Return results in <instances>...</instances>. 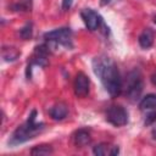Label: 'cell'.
Instances as JSON below:
<instances>
[{
	"mask_svg": "<svg viewBox=\"0 0 156 156\" xmlns=\"http://www.w3.org/2000/svg\"><path fill=\"white\" fill-rule=\"evenodd\" d=\"M93 69L94 73L100 78L106 91L112 98H116L122 93L123 80L119 76L117 65L111 57L106 55L96 56L93 60Z\"/></svg>",
	"mask_w": 156,
	"mask_h": 156,
	"instance_id": "1",
	"label": "cell"
},
{
	"mask_svg": "<svg viewBox=\"0 0 156 156\" xmlns=\"http://www.w3.org/2000/svg\"><path fill=\"white\" fill-rule=\"evenodd\" d=\"M35 117H37V111L33 110L28 117V119L18 126L16 128V130L12 133L10 140H9V144L10 145H17V144H22L32 138H34L38 133H40L43 129H44V123H38L35 122Z\"/></svg>",
	"mask_w": 156,
	"mask_h": 156,
	"instance_id": "2",
	"label": "cell"
},
{
	"mask_svg": "<svg viewBox=\"0 0 156 156\" xmlns=\"http://www.w3.org/2000/svg\"><path fill=\"white\" fill-rule=\"evenodd\" d=\"M143 87H144L143 76H141V72L136 68L130 71L127 74L126 80L123 82L124 93L130 100H136L140 96V94L143 91Z\"/></svg>",
	"mask_w": 156,
	"mask_h": 156,
	"instance_id": "3",
	"label": "cell"
},
{
	"mask_svg": "<svg viewBox=\"0 0 156 156\" xmlns=\"http://www.w3.org/2000/svg\"><path fill=\"white\" fill-rule=\"evenodd\" d=\"M106 121L115 127H122L128 123V112L121 105H111L106 110Z\"/></svg>",
	"mask_w": 156,
	"mask_h": 156,
	"instance_id": "4",
	"label": "cell"
},
{
	"mask_svg": "<svg viewBox=\"0 0 156 156\" xmlns=\"http://www.w3.org/2000/svg\"><path fill=\"white\" fill-rule=\"evenodd\" d=\"M44 39L48 41H52L67 48H72V30L67 27H62V28H57L54 29L51 32H48L44 34Z\"/></svg>",
	"mask_w": 156,
	"mask_h": 156,
	"instance_id": "5",
	"label": "cell"
},
{
	"mask_svg": "<svg viewBox=\"0 0 156 156\" xmlns=\"http://www.w3.org/2000/svg\"><path fill=\"white\" fill-rule=\"evenodd\" d=\"M48 54H49V46L48 45H39L35 48L33 56L30 57V62L27 67V78L30 77V69L32 66H40L45 67L48 65Z\"/></svg>",
	"mask_w": 156,
	"mask_h": 156,
	"instance_id": "6",
	"label": "cell"
},
{
	"mask_svg": "<svg viewBox=\"0 0 156 156\" xmlns=\"http://www.w3.org/2000/svg\"><path fill=\"white\" fill-rule=\"evenodd\" d=\"M80 17L89 30H96L101 24H104L101 16L93 9H83L80 11Z\"/></svg>",
	"mask_w": 156,
	"mask_h": 156,
	"instance_id": "7",
	"label": "cell"
},
{
	"mask_svg": "<svg viewBox=\"0 0 156 156\" xmlns=\"http://www.w3.org/2000/svg\"><path fill=\"white\" fill-rule=\"evenodd\" d=\"M73 88H74V94L78 98H84L89 94V89H90V80L89 77L83 73V72H78L76 74L74 78V83H73Z\"/></svg>",
	"mask_w": 156,
	"mask_h": 156,
	"instance_id": "8",
	"label": "cell"
},
{
	"mask_svg": "<svg viewBox=\"0 0 156 156\" xmlns=\"http://www.w3.org/2000/svg\"><path fill=\"white\" fill-rule=\"evenodd\" d=\"M72 140L76 146H79V147H83L88 144H90L91 141V135H90V132L88 129H78L74 132V134L72 135Z\"/></svg>",
	"mask_w": 156,
	"mask_h": 156,
	"instance_id": "9",
	"label": "cell"
},
{
	"mask_svg": "<svg viewBox=\"0 0 156 156\" xmlns=\"http://www.w3.org/2000/svg\"><path fill=\"white\" fill-rule=\"evenodd\" d=\"M155 30L152 28H145L139 38H138V41H139V45L143 48V49H149L154 45V41H155Z\"/></svg>",
	"mask_w": 156,
	"mask_h": 156,
	"instance_id": "10",
	"label": "cell"
},
{
	"mask_svg": "<svg viewBox=\"0 0 156 156\" xmlns=\"http://www.w3.org/2000/svg\"><path fill=\"white\" fill-rule=\"evenodd\" d=\"M49 115L52 119L55 121H62L63 118L67 117L68 115V107L66 104L63 102H58V104H55L52 107H50L49 110Z\"/></svg>",
	"mask_w": 156,
	"mask_h": 156,
	"instance_id": "11",
	"label": "cell"
},
{
	"mask_svg": "<svg viewBox=\"0 0 156 156\" xmlns=\"http://www.w3.org/2000/svg\"><path fill=\"white\" fill-rule=\"evenodd\" d=\"M139 107L141 110H151L156 108V94H147L139 102Z\"/></svg>",
	"mask_w": 156,
	"mask_h": 156,
	"instance_id": "12",
	"label": "cell"
},
{
	"mask_svg": "<svg viewBox=\"0 0 156 156\" xmlns=\"http://www.w3.org/2000/svg\"><path fill=\"white\" fill-rule=\"evenodd\" d=\"M20 56V51L12 46L10 48H2V58L5 61H15Z\"/></svg>",
	"mask_w": 156,
	"mask_h": 156,
	"instance_id": "13",
	"label": "cell"
},
{
	"mask_svg": "<svg viewBox=\"0 0 156 156\" xmlns=\"http://www.w3.org/2000/svg\"><path fill=\"white\" fill-rule=\"evenodd\" d=\"M54 152V149L50 145H38L34 146L30 150V154L34 156H40V155H51Z\"/></svg>",
	"mask_w": 156,
	"mask_h": 156,
	"instance_id": "14",
	"label": "cell"
},
{
	"mask_svg": "<svg viewBox=\"0 0 156 156\" xmlns=\"http://www.w3.org/2000/svg\"><path fill=\"white\" fill-rule=\"evenodd\" d=\"M93 152L94 155L96 156H105V155H110V146L105 143H101V144H98L94 146L93 149Z\"/></svg>",
	"mask_w": 156,
	"mask_h": 156,
	"instance_id": "15",
	"label": "cell"
},
{
	"mask_svg": "<svg viewBox=\"0 0 156 156\" xmlns=\"http://www.w3.org/2000/svg\"><path fill=\"white\" fill-rule=\"evenodd\" d=\"M32 33H33V24L29 22V23H26L21 29H20V37L24 40L29 39L32 37Z\"/></svg>",
	"mask_w": 156,
	"mask_h": 156,
	"instance_id": "16",
	"label": "cell"
},
{
	"mask_svg": "<svg viewBox=\"0 0 156 156\" xmlns=\"http://www.w3.org/2000/svg\"><path fill=\"white\" fill-rule=\"evenodd\" d=\"M154 122H156V112H152V113H150V115L146 116L145 124L147 126V124H151V123H154Z\"/></svg>",
	"mask_w": 156,
	"mask_h": 156,
	"instance_id": "17",
	"label": "cell"
},
{
	"mask_svg": "<svg viewBox=\"0 0 156 156\" xmlns=\"http://www.w3.org/2000/svg\"><path fill=\"white\" fill-rule=\"evenodd\" d=\"M72 4H73V0H62V10L63 11L69 10L71 6H72Z\"/></svg>",
	"mask_w": 156,
	"mask_h": 156,
	"instance_id": "18",
	"label": "cell"
},
{
	"mask_svg": "<svg viewBox=\"0 0 156 156\" xmlns=\"http://www.w3.org/2000/svg\"><path fill=\"white\" fill-rule=\"evenodd\" d=\"M119 152V149H118V146H112V149L110 150V155L111 156H113V155H117Z\"/></svg>",
	"mask_w": 156,
	"mask_h": 156,
	"instance_id": "19",
	"label": "cell"
},
{
	"mask_svg": "<svg viewBox=\"0 0 156 156\" xmlns=\"http://www.w3.org/2000/svg\"><path fill=\"white\" fill-rule=\"evenodd\" d=\"M150 79H151V83L156 87V72L154 73V74H151V77H150Z\"/></svg>",
	"mask_w": 156,
	"mask_h": 156,
	"instance_id": "20",
	"label": "cell"
},
{
	"mask_svg": "<svg viewBox=\"0 0 156 156\" xmlns=\"http://www.w3.org/2000/svg\"><path fill=\"white\" fill-rule=\"evenodd\" d=\"M110 1H111V0H100V5H101V6H105V5H107Z\"/></svg>",
	"mask_w": 156,
	"mask_h": 156,
	"instance_id": "21",
	"label": "cell"
},
{
	"mask_svg": "<svg viewBox=\"0 0 156 156\" xmlns=\"http://www.w3.org/2000/svg\"><path fill=\"white\" fill-rule=\"evenodd\" d=\"M152 138H154V139L156 140V127H155V128L152 129Z\"/></svg>",
	"mask_w": 156,
	"mask_h": 156,
	"instance_id": "22",
	"label": "cell"
},
{
	"mask_svg": "<svg viewBox=\"0 0 156 156\" xmlns=\"http://www.w3.org/2000/svg\"><path fill=\"white\" fill-rule=\"evenodd\" d=\"M154 22L156 23V16H154Z\"/></svg>",
	"mask_w": 156,
	"mask_h": 156,
	"instance_id": "23",
	"label": "cell"
}]
</instances>
